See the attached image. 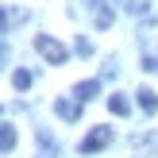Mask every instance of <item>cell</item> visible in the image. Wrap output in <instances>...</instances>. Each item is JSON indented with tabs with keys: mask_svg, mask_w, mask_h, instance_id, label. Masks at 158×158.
Returning a JSON list of instances; mask_svg holds the SVG:
<instances>
[{
	"mask_svg": "<svg viewBox=\"0 0 158 158\" xmlns=\"http://www.w3.org/2000/svg\"><path fill=\"white\" fill-rule=\"evenodd\" d=\"M35 50L43 54L46 62H54V66H62V62H66V46H62L58 39H50V35H35Z\"/></svg>",
	"mask_w": 158,
	"mask_h": 158,
	"instance_id": "obj_1",
	"label": "cell"
},
{
	"mask_svg": "<svg viewBox=\"0 0 158 158\" xmlns=\"http://www.w3.org/2000/svg\"><path fill=\"white\" fill-rule=\"evenodd\" d=\"M108 143H112V127H93L89 135L81 139V154H97V151H104Z\"/></svg>",
	"mask_w": 158,
	"mask_h": 158,
	"instance_id": "obj_2",
	"label": "cell"
},
{
	"mask_svg": "<svg viewBox=\"0 0 158 158\" xmlns=\"http://www.w3.org/2000/svg\"><path fill=\"white\" fill-rule=\"evenodd\" d=\"M54 112H58L62 120H77V116H81V100L77 97H62V100H54Z\"/></svg>",
	"mask_w": 158,
	"mask_h": 158,
	"instance_id": "obj_3",
	"label": "cell"
},
{
	"mask_svg": "<svg viewBox=\"0 0 158 158\" xmlns=\"http://www.w3.org/2000/svg\"><path fill=\"white\" fill-rule=\"evenodd\" d=\"M135 100H139V108H143L147 116H154V112H158V93H154V89H139V93H135Z\"/></svg>",
	"mask_w": 158,
	"mask_h": 158,
	"instance_id": "obj_4",
	"label": "cell"
},
{
	"mask_svg": "<svg viewBox=\"0 0 158 158\" xmlns=\"http://www.w3.org/2000/svg\"><path fill=\"white\" fill-rule=\"evenodd\" d=\"M97 93H100V81H77L73 97H77V100H81V104H85V100H93V97H97Z\"/></svg>",
	"mask_w": 158,
	"mask_h": 158,
	"instance_id": "obj_5",
	"label": "cell"
},
{
	"mask_svg": "<svg viewBox=\"0 0 158 158\" xmlns=\"http://www.w3.org/2000/svg\"><path fill=\"white\" fill-rule=\"evenodd\" d=\"M108 108H112V116H127L131 112V100L123 97V93H112V97H108Z\"/></svg>",
	"mask_w": 158,
	"mask_h": 158,
	"instance_id": "obj_6",
	"label": "cell"
},
{
	"mask_svg": "<svg viewBox=\"0 0 158 158\" xmlns=\"http://www.w3.org/2000/svg\"><path fill=\"white\" fill-rule=\"evenodd\" d=\"M131 147H135V151H158V131L154 135H131Z\"/></svg>",
	"mask_w": 158,
	"mask_h": 158,
	"instance_id": "obj_7",
	"label": "cell"
},
{
	"mask_svg": "<svg viewBox=\"0 0 158 158\" xmlns=\"http://www.w3.org/2000/svg\"><path fill=\"white\" fill-rule=\"evenodd\" d=\"M12 147H15V127H12V123H0V151H12Z\"/></svg>",
	"mask_w": 158,
	"mask_h": 158,
	"instance_id": "obj_8",
	"label": "cell"
},
{
	"mask_svg": "<svg viewBox=\"0 0 158 158\" xmlns=\"http://www.w3.org/2000/svg\"><path fill=\"white\" fill-rule=\"evenodd\" d=\"M112 19H116V15H112V8H97V15H93V23H97L100 31H104V27H112Z\"/></svg>",
	"mask_w": 158,
	"mask_h": 158,
	"instance_id": "obj_9",
	"label": "cell"
},
{
	"mask_svg": "<svg viewBox=\"0 0 158 158\" xmlns=\"http://www.w3.org/2000/svg\"><path fill=\"white\" fill-rule=\"evenodd\" d=\"M120 4H123V12H131V15H147V8H151L147 0H120Z\"/></svg>",
	"mask_w": 158,
	"mask_h": 158,
	"instance_id": "obj_10",
	"label": "cell"
},
{
	"mask_svg": "<svg viewBox=\"0 0 158 158\" xmlns=\"http://www.w3.org/2000/svg\"><path fill=\"white\" fill-rule=\"evenodd\" d=\"M12 85H15V89H27V85H31V73H27V69H15V73H12Z\"/></svg>",
	"mask_w": 158,
	"mask_h": 158,
	"instance_id": "obj_11",
	"label": "cell"
},
{
	"mask_svg": "<svg viewBox=\"0 0 158 158\" xmlns=\"http://www.w3.org/2000/svg\"><path fill=\"white\" fill-rule=\"evenodd\" d=\"M77 54H93V43H89V39H81V35H77Z\"/></svg>",
	"mask_w": 158,
	"mask_h": 158,
	"instance_id": "obj_12",
	"label": "cell"
}]
</instances>
